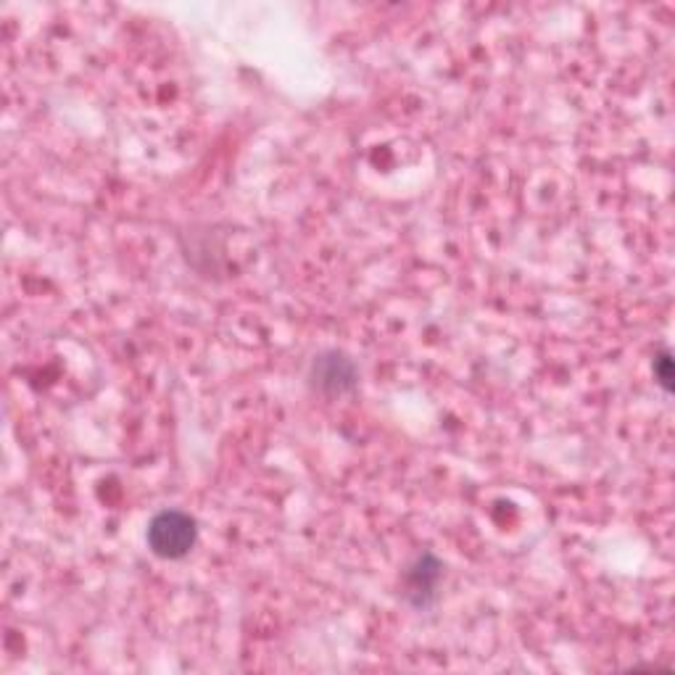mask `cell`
I'll return each instance as SVG.
<instances>
[{
    "mask_svg": "<svg viewBox=\"0 0 675 675\" xmlns=\"http://www.w3.org/2000/svg\"><path fill=\"white\" fill-rule=\"evenodd\" d=\"M149 538L151 552L162 559H182L193 552L196 541H199V525L188 512L180 509H164L154 514L149 522Z\"/></svg>",
    "mask_w": 675,
    "mask_h": 675,
    "instance_id": "obj_1",
    "label": "cell"
},
{
    "mask_svg": "<svg viewBox=\"0 0 675 675\" xmlns=\"http://www.w3.org/2000/svg\"><path fill=\"white\" fill-rule=\"evenodd\" d=\"M654 375H658V383L665 388V391H671L673 388V359L671 354H660L658 359H654Z\"/></svg>",
    "mask_w": 675,
    "mask_h": 675,
    "instance_id": "obj_4",
    "label": "cell"
},
{
    "mask_svg": "<svg viewBox=\"0 0 675 675\" xmlns=\"http://www.w3.org/2000/svg\"><path fill=\"white\" fill-rule=\"evenodd\" d=\"M441 581V562L430 554L419 557L404 578V594L415 607H428Z\"/></svg>",
    "mask_w": 675,
    "mask_h": 675,
    "instance_id": "obj_3",
    "label": "cell"
},
{
    "mask_svg": "<svg viewBox=\"0 0 675 675\" xmlns=\"http://www.w3.org/2000/svg\"><path fill=\"white\" fill-rule=\"evenodd\" d=\"M311 380H315V388H320L328 396H343V393L354 391L356 367L338 352L322 354L311 365Z\"/></svg>",
    "mask_w": 675,
    "mask_h": 675,
    "instance_id": "obj_2",
    "label": "cell"
}]
</instances>
